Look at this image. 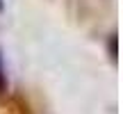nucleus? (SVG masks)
I'll return each mask as SVG.
<instances>
[{"label": "nucleus", "instance_id": "f257e3e1", "mask_svg": "<svg viewBox=\"0 0 123 114\" xmlns=\"http://www.w3.org/2000/svg\"><path fill=\"white\" fill-rule=\"evenodd\" d=\"M5 89H7V75H5L2 59H0V94H5Z\"/></svg>", "mask_w": 123, "mask_h": 114}]
</instances>
